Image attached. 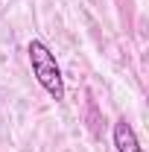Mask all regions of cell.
<instances>
[{
    "instance_id": "obj_1",
    "label": "cell",
    "mask_w": 149,
    "mask_h": 152,
    "mask_svg": "<svg viewBox=\"0 0 149 152\" xmlns=\"http://www.w3.org/2000/svg\"><path fill=\"white\" fill-rule=\"evenodd\" d=\"M26 53H29V67H32V76L38 79V85L53 96L56 102L64 99V79H61V67H58L53 50L44 41L35 38V41H29Z\"/></svg>"
},
{
    "instance_id": "obj_2",
    "label": "cell",
    "mask_w": 149,
    "mask_h": 152,
    "mask_svg": "<svg viewBox=\"0 0 149 152\" xmlns=\"http://www.w3.org/2000/svg\"><path fill=\"white\" fill-rule=\"evenodd\" d=\"M114 146H117V152H143L131 123H126V117L114 123Z\"/></svg>"
}]
</instances>
